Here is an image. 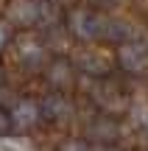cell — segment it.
Returning a JSON list of instances; mask_svg holds the SVG:
<instances>
[{
	"label": "cell",
	"instance_id": "1",
	"mask_svg": "<svg viewBox=\"0 0 148 151\" xmlns=\"http://www.w3.org/2000/svg\"><path fill=\"white\" fill-rule=\"evenodd\" d=\"M11 120H14L17 129H31V126H36L39 120V106L34 101H17L14 109H11Z\"/></svg>",
	"mask_w": 148,
	"mask_h": 151
},
{
	"label": "cell",
	"instance_id": "2",
	"mask_svg": "<svg viewBox=\"0 0 148 151\" xmlns=\"http://www.w3.org/2000/svg\"><path fill=\"white\" fill-rule=\"evenodd\" d=\"M70 22H73V31H76L81 39L98 37V34H101V25H104V22H101L95 14H89V11H76Z\"/></svg>",
	"mask_w": 148,
	"mask_h": 151
},
{
	"label": "cell",
	"instance_id": "3",
	"mask_svg": "<svg viewBox=\"0 0 148 151\" xmlns=\"http://www.w3.org/2000/svg\"><path fill=\"white\" fill-rule=\"evenodd\" d=\"M39 17H42V6L34 3V0H20V3L11 6V20L17 25H34Z\"/></svg>",
	"mask_w": 148,
	"mask_h": 151
},
{
	"label": "cell",
	"instance_id": "4",
	"mask_svg": "<svg viewBox=\"0 0 148 151\" xmlns=\"http://www.w3.org/2000/svg\"><path fill=\"white\" fill-rule=\"evenodd\" d=\"M17 56H20V62H22V65H28V67H36V65H42V59H45V50H42V45H39L36 39H31V37H22L20 42H17Z\"/></svg>",
	"mask_w": 148,
	"mask_h": 151
},
{
	"label": "cell",
	"instance_id": "5",
	"mask_svg": "<svg viewBox=\"0 0 148 151\" xmlns=\"http://www.w3.org/2000/svg\"><path fill=\"white\" fill-rule=\"evenodd\" d=\"M42 112H45V118H50V120H61V118L70 115V104H67L64 98H59V95H50L48 101L42 104Z\"/></svg>",
	"mask_w": 148,
	"mask_h": 151
},
{
	"label": "cell",
	"instance_id": "6",
	"mask_svg": "<svg viewBox=\"0 0 148 151\" xmlns=\"http://www.w3.org/2000/svg\"><path fill=\"white\" fill-rule=\"evenodd\" d=\"M120 59H123V65H126L129 70H140V67L145 65V53L140 48H123L120 50Z\"/></svg>",
	"mask_w": 148,
	"mask_h": 151
},
{
	"label": "cell",
	"instance_id": "7",
	"mask_svg": "<svg viewBox=\"0 0 148 151\" xmlns=\"http://www.w3.org/2000/svg\"><path fill=\"white\" fill-rule=\"evenodd\" d=\"M48 78L53 81L56 87H64L67 81H70V67H67L64 62H56V65H50V70H48Z\"/></svg>",
	"mask_w": 148,
	"mask_h": 151
},
{
	"label": "cell",
	"instance_id": "8",
	"mask_svg": "<svg viewBox=\"0 0 148 151\" xmlns=\"http://www.w3.org/2000/svg\"><path fill=\"white\" fill-rule=\"evenodd\" d=\"M81 67H87L92 73H104L106 62H101V56H95V53H87V56H81Z\"/></svg>",
	"mask_w": 148,
	"mask_h": 151
},
{
	"label": "cell",
	"instance_id": "9",
	"mask_svg": "<svg viewBox=\"0 0 148 151\" xmlns=\"http://www.w3.org/2000/svg\"><path fill=\"white\" fill-rule=\"evenodd\" d=\"M0 151H31L28 148V143H22V140H14V137H0Z\"/></svg>",
	"mask_w": 148,
	"mask_h": 151
},
{
	"label": "cell",
	"instance_id": "10",
	"mask_svg": "<svg viewBox=\"0 0 148 151\" xmlns=\"http://www.w3.org/2000/svg\"><path fill=\"white\" fill-rule=\"evenodd\" d=\"M11 126H14V120H11V115L0 109V137H6V134H9V129H11Z\"/></svg>",
	"mask_w": 148,
	"mask_h": 151
},
{
	"label": "cell",
	"instance_id": "11",
	"mask_svg": "<svg viewBox=\"0 0 148 151\" xmlns=\"http://www.w3.org/2000/svg\"><path fill=\"white\" fill-rule=\"evenodd\" d=\"M61 151H89V146L84 140H67L64 146H61Z\"/></svg>",
	"mask_w": 148,
	"mask_h": 151
},
{
	"label": "cell",
	"instance_id": "12",
	"mask_svg": "<svg viewBox=\"0 0 148 151\" xmlns=\"http://www.w3.org/2000/svg\"><path fill=\"white\" fill-rule=\"evenodd\" d=\"M9 39H11V28H9V22H0V50L9 45Z\"/></svg>",
	"mask_w": 148,
	"mask_h": 151
},
{
	"label": "cell",
	"instance_id": "13",
	"mask_svg": "<svg viewBox=\"0 0 148 151\" xmlns=\"http://www.w3.org/2000/svg\"><path fill=\"white\" fill-rule=\"evenodd\" d=\"M0 81H3V70H0Z\"/></svg>",
	"mask_w": 148,
	"mask_h": 151
},
{
	"label": "cell",
	"instance_id": "14",
	"mask_svg": "<svg viewBox=\"0 0 148 151\" xmlns=\"http://www.w3.org/2000/svg\"><path fill=\"white\" fill-rule=\"evenodd\" d=\"M104 151H112V148H104Z\"/></svg>",
	"mask_w": 148,
	"mask_h": 151
}]
</instances>
